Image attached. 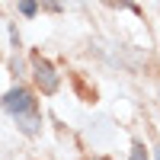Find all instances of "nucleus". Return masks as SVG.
<instances>
[{"instance_id":"f257e3e1","label":"nucleus","mask_w":160,"mask_h":160,"mask_svg":"<svg viewBox=\"0 0 160 160\" xmlns=\"http://www.w3.org/2000/svg\"><path fill=\"white\" fill-rule=\"evenodd\" d=\"M0 106L13 115V118H22V115H32V112H38L35 109V99H32V93L26 90V87H13L3 99H0Z\"/></svg>"},{"instance_id":"f03ea898","label":"nucleus","mask_w":160,"mask_h":160,"mask_svg":"<svg viewBox=\"0 0 160 160\" xmlns=\"http://www.w3.org/2000/svg\"><path fill=\"white\" fill-rule=\"evenodd\" d=\"M32 77H35V83H38V90L42 93H58V87H61V77H58V71L51 68V61H45V58H32Z\"/></svg>"},{"instance_id":"7ed1b4c3","label":"nucleus","mask_w":160,"mask_h":160,"mask_svg":"<svg viewBox=\"0 0 160 160\" xmlns=\"http://www.w3.org/2000/svg\"><path fill=\"white\" fill-rule=\"evenodd\" d=\"M16 125H19L22 135H38V131H42V118H38V112H32V115L16 118Z\"/></svg>"},{"instance_id":"20e7f679","label":"nucleus","mask_w":160,"mask_h":160,"mask_svg":"<svg viewBox=\"0 0 160 160\" xmlns=\"http://www.w3.org/2000/svg\"><path fill=\"white\" fill-rule=\"evenodd\" d=\"M77 0H42V7L45 10H51V13H61V10H68V7H74Z\"/></svg>"},{"instance_id":"39448f33","label":"nucleus","mask_w":160,"mask_h":160,"mask_svg":"<svg viewBox=\"0 0 160 160\" xmlns=\"http://www.w3.org/2000/svg\"><path fill=\"white\" fill-rule=\"evenodd\" d=\"M19 13H22V16H35V13H38V0H19Z\"/></svg>"},{"instance_id":"423d86ee","label":"nucleus","mask_w":160,"mask_h":160,"mask_svg":"<svg viewBox=\"0 0 160 160\" xmlns=\"http://www.w3.org/2000/svg\"><path fill=\"white\" fill-rule=\"evenodd\" d=\"M131 160H148V148H144L141 141L131 144Z\"/></svg>"},{"instance_id":"0eeeda50","label":"nucleus","mask_w":160,"mask_h":160,"mask_svg":"<svg viewBox=\"0 0 160 160\" xmlns=\"http://www.w3.org/2000/svg\"><path fill=\"white\" fill-rule=\"evenodd\" d=\"M109 7H118V10H131V13H138V7L131 3V0H106Z\"/></svg>"},{"instance_id":"6e6552de","label":"nucleus","mask_w":160,"mask_h":160,"mask_svg":"<svg viewBox=\"0 0 160 160\" xmlns=\"http://www.w3.org/2000/svg\"><path fill=\"white\" fill-rule=\"evenodd\" d=\"M157 160H160V151H157Z\"/></svg>"}]
</instances>
